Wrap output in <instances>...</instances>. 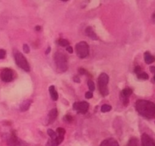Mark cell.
I'll use <instances>...</instances> for the list:
<instances>
[{
  "label": "cell",
  "instance_id": "83f0119b",
  "mask_svg": "<svg viewBox=\"0 0 155 146\" xmlns=\"http://www.w3.org/2000/svg\"><path fill=\"white\" fill-rule=\"evenodd\" d=\"M134 72L136 73L137 74H140V73H141V68H140V67L137 66L136 68H135V69H134Z\"/></svg>",
  "mask_w": 155,
  "mask_h": 146
},
{
  "label": "cell",
  "instance_id": "d6a6232c",
  "mask_svg": "<svg viewBox=\"0 0 155 146\" xmlns=\"http://www.w3.org/2000/svg\"><path fill=\"white\" fill-rule=\"evenodd\" d=\"M50 51H51V48L49 47H48V49H46V54H48V53L50 52Z\"/></svg>",
  "mask_w": 155,
  "mask_h": 146
},
{
  "label": "cell",
  "instance_id": "d4e9b609",
  "mask_svg": "<svg viewBox=\"0 0 155 146\" xmlns=\"http://www.w3.org/2000/svg\"><path fill=\"white\" fill-rule=\"evenodd\" d=\"M6 56V51L4 49H0V59H5Z\"/></svg>",
  "mask_w": 155,
  "mask_h": 146
},
{
  "label": "cell",
  "instance_id": "ac0fdd59",
  "mask_svg": "<svg viewBox=\"0 0 155 146\" xmlns=\"http://www.w3.org/2000/svg\"><path fill=\"white\" fill-rule=\"evenodd\" d=\"M131 93H132V90L129 88H125V89L122 91L121 95H122L125 97H129Z\"/></svg>",
  "mask_w": 155,
  "mask_h": 146
},
{
  "label": "cell",
  "instance_id": "1f68e13d",
  "mask_svg": "<svg viewBox=\"0 0 155 146\" xmlns=\"http://www.w3.org/2000/svg\"><path fill=\"white\" fill-rule=\"evenodd\" d=\"M74 81L75 82H77V83H79V82H80V81L79 79V77H77V76H75V77L74 78Z\"/></svg>",
  "mask_w": 155,
  "mask_h": 146
},
{
  "label": "cell",
  "instance_id": "7a4b0ae2",
  "mask_svg": "<svg viewBox=\"0 0 155 146\" xmlns=\"http://www.w3.org/2000/svg\"><path fill=\"white\" fill-rule=\"evenodd\" d=\"M47 133L50 138L46 143V146H58L64 141L65 130L62 128H57V132H55L53 130L49 129L47 130Z\"/></svg>",
  "mask_w": 155,
  "mask_h": 146
},
{
  "label": "cell",
  "instance_id": "277c9868",
  "mask_svg": "<svg viewBox=\"0 0 155 146\" xmlns=\"http://www.w3.org/2000/svg\"><path fill=\"white\" fill-rule=\"evenodd\" d=\"M108 82H109V76L105 73H102L98 78V86L100 93L103 96H106L109 94L108 89Z\"/></svg>",
  "mask_w": 155,
  "mask_h": 146
},
{
  "label": "cell",
  "instance_id": "4dcf8cb0",
  "mask_svg": "<svg viewBox=\"0 0 155 146\" xmlns=\"http://www.w3.org/2000/svg\"><path fill=\"white\" fill-rule=\"evenodd\" d=\"M150 71L152 73V74H155V67L154 66H152L150 67Z\"/></svg>",
  "mask_w": 155,
  "mask_h": 146
},
{
  "label": "cell",
  "instance_id": "5bb4252c",
  "mask_svg": "<svg viewBox=\"0 0 155 146\" xmlns=\"http://www.w3.org/2000/svg\"><path fill=\"white\" fill-rule=\"evenodd\" d=\"M31 103H32V101H31L30 100H26V101H23V102L21 103L20 106H19L20 111H22V112H24V111L29 110Z\"/></svg>",
  "mask_w": 155,
  "mask_h": 146
},
{
  "label": "cell",
  "instance_id": "7402d4cb",
  "mask_svg": "<svg viewBox=\"0 0 155 146\" xmlns=\"http://www.w3.org/2000/svg\"><path fill=\"white\" fill-rule=\"evenodd\" d=\"M87 84H88V87H89V89H90V91H94V88H95L94 82H93L92 80H89L88 83H87Z\"/></svg>",
  "mask_w": 155,
  "mask_h": 146
},
{
  "label": "cell",
  "instance_id": "52a82bcc",
  "mask_svg": "<svg viewBox=\"0 0 155 146\" xmlns=\"http://www.w3.org/2000/svg\"><path fill=\"white\" fill-rule=\"evenodd\" d=\"M89 103L86 101H82V102H76L73 104V109L76 111L77 113L85 114L89 109Z\"/></svg>",
  "mask_w": 155,
  "mask_h": 146
},
{
  "label": "cell",
  "instance_id": "484cf974",
  "mask_svg": "<svg viewBox=\"0 0 155 146\" xmlns=\"http://www.w3.org/2000/svg\"><path fill=\"white\" fill-rule=\"evenodd\" d=\"M23 50H24V52L26 53H30V47L27 44H24L23 46Z\"/></svg>",
  "mask_w": 155,
  "mask_h": 146
},
{
  "label": "cell",
  "instance_id": "cb8c5ba5",
  "mask_svg": "<svg viewBox=\"0 0 155 146\" xmlns=\"http://www.w3.org/2000/svg\"><path fill=\"white\" fill-rule=\"evenodd\" d=\"M64 119H65V121H67V123H71L73 120V118L71 116H69V115H67V116H65Z\"/></svg>",
  "mask_w": 155,
  "mask_h": 146
},
{
  "label": "cell",
  "instance_id": "30bf717a",
  "mask_svg": "<svg viewBox=\"0 0 155 146\" xmlns=\"http://www.w3.org/2000/svg\"><path fill=\"white\" fill-rule=\"evenodd\" d=\"M141 144L142 146H155V142L146 133L141 135Z\"/></svg>",
  "mask_w": 155,
  "mask_h": 146
},
{
  "label": "cell",
  "instance_id": "8992f818",
  "mask_svg": "<svg viewBox=\"0 0 155 146\" xmlns=\"http://www.w3.org/2000/svg\"><path fill=\"white\" fill-rule=\"evenodd\" d=\"M14 59L16 61L17 65L19 68H21L25 71L29 72L30 71V66L27 59L24 56V55L20 52H17L14 54Z\"/></svg>",
  "mask_w": 155,
  "mask_h": 146
},
{
  "label": "cell",
  "instance_id": "7c38bea8",
  "mask_svg": "<svg viewBox=\"0 0 155 146\" xmlns=\"http://www.w3.org/2000/svg\"><path fill=\"white\" fill-rule=\"evenodd\" d=\"M100 146H119L118 142L114 138H108L102 142Z\"/></svg>",
  "mask_w": 155,
  "mask_h": 146
},
{
  "label": "cell",
  "instance_id": "5b68a950",
  "mask_svg": "<svg viewBox=\"0 0 155 146\" xmlns=\"http://www.w3.org/2000/svg\"><path fill=\"white\" fill-rule=\"evenodd\" d=\"M77 55L78 56L79 58L84 59L89 56L90 53V48L87 42L80 41L78 44H77L75 47Z\"/></svg>",
  "mask_w": 155,
  "mask_h": 146
},
{
  "label": "cell",
  "instance_id": "603a6c76",
  "mask_svg": "<svg viewBox=\"0 0 155 146\" xmlns=\"http://www.w3.org/2000/svg\"><path fill=\"white\" fill-rule=\"evenodd\" d=\"M120 98H122V99L124 105H127L128 103H129V98L124 96L121 95V94H120Z\"/></svg>",
  "mask_w": 155,
  "mask_h": 146
},
{
  "label": "cell",
  "instance_id": "f1b7e54d",
  "mask_svg": "<svg viewBox=\"0 0 155 146\" xmlns=\"http://www.w3.org/2000/svg\"><path fill=\"white\" fill-rule=\"evenodd\" d=\"M67 51H68L69 53H73V49H72V47H70V46H68V47H67Z\"/></svg>",
  "mask_w": 155,
  "mask_h": 146
},
{
  "label": "cell",
  "instance_id": "e0dca14e",
  "mask_svg": "<svg viewBox=\"0 0 155 146\" xmlns=\"http://www.w3.org/2000/svg\"><path fill=\"white\" fill-rule=\"evenodd\" d=\"M57 44H59V46H61V47H68L69 46V41L67 39H59V40L57 41Z\"/></svg>",
  "mask_w": 155,
  "mask_h": 146
},
{
  "label": "cell",
  "instance_id": "836d02e7",
  "mask_svg": "<svg viewBox=\"0 0 155 146\" xmlns=\"http://www.w3.org/2000/svg\"><path fill=\"white\" fill-rule=\"evenodd\" d=\"M35 29H36V31H40V30H41V26H36V27H35Z\"/></svg>",
  "mask_w": 155,
  "mask_h": 146
},
{
  "label": "cell",
  "instance_id": "d590c367",
  "mask_svg": "<svg viewBox=\"0 0 155 146\" xmlns=\"http://www.w3.org/2000/svg\"><path fill=\"white\" fill-rule=\"evenodd\" d=\"M154 81H155V75H154Z\"/></svg>",
  "mask_w": 155,
  "mask_h": 146
},
{
  "label": "cell",
  "instance_id": "9c48e42d",
  "mask_svg": "<svg viewBox=\"0 0 155 146\" xmlns=\"http://www.w3.org/2000/svg\"><path fill=\"white\" fill-rule=\"evenodd\" d=\"M8 145L9 146H21V142L19 141L14 131L11 132L8 139Z\"/></svg>",
  "mask_w": 155,
  "mask_h": 146
},
{
  "label": "cell",
  "instance_id": "9a60e30c",
  "mask_svg": "<svg viewBox=\"0 0 155 146\" xmlns=\"http://www.w3.org/2000/svg\"><path fill=\"white\" fill-rule=\"evenodd\" d=\"M49 93H50V96H51L52 99L55 101H57L58 100V93H57V91H56L55 86H49Z\"/></svg>",
  "mask_w": 155,
  "mask_h": 146
},
{
  "label": "cell",
  "instance_id": "6da1fadb",
  "mask_svg": "<svg viewBox=\"0 0 155 146\" xmlns=\"http://www.w3.org/2000/svg\"><path fill=\"white\" fill-rule=\"evenodd\" d=\"M136 109L141 116L147 118H155V103L146 100H138Z\"/></svg>",
  "mask_w": 155,
  "mask_h": 146
},
{
  "label": "cell",
  "instance_id": "e575fe53",
  "mask_svg": "<svg viewBox=\"0 0 155 146\" xmlns=\"http://www.w3.org/2000/svg\"><path fill=\"white\" fill-rule=\"evenodd\" d=\"M61 1H62V2H67V1H69V0H61Z\"/></svg>",
  "mask_w": 155,
  "mask_h": 146
},
{
  "label": "cell",
  "instance_id": "2e32d148",
  "mask_svg": "<svg viewBox=\"0 0 155 146\" xmlns=\"http://www.w3.org/2000/svg\"><path fill=\"white\" fill-rule=\"evenodd\" d=\"M155 60V58L151 54L150 52L147 51L144 53V61L147 64H150V63H153Z\"/></svg>",
  "mask_w": 155,
  "mask_h": 146
},
{
  "label": "cell",
  "instance_id": "ba28073f",
  "mask_svg": "<svg viewBox=\"0 0 155 146\" xmlns=\"http://www.w3.org/2000/svg\"><path fill=\"white\" fill-rule=\"evenodd\" d=\"M13 76H14L13 71L9 68H5L0 73V78L6 83L11 82L13 80Z\"/></svg>",
  "mask_w": 155,
  "mask_h": 146
},
{
  "label": "cell",
  "instance_id": "3957f363",
  "mask_svg": "<svg viewBox=\"0 0 155 146\" xmlns=\"http://www.w3.org/2000/svg\"><path fill=\"white\" fill-rule=\"evenodd\" d=\"M54 60L59 72H65L68 69L67 58L65 53L60 51H57L54 55Z\"/></svg>",
  "mask_w": 155,
  "mask_h": 146
},
{
  "label": "cell",
  "instance_id": "44dd1931",
  "mask_svg": "<svg viewBox=\"0 0 155 146\" xmlns=\"http://www.w3.org/2000/svg\"><path fill=\"white\" fill-rule=\"evenodd\" d=\"M137 78H139V79L147 80L149 78V76L146 72H142V73H140V74H137Z\"/></svg>",
  "mask_w": 155,
  "mask_h": 146
},
{
  "label": "cell",
  "instance_id": "f546056e",
  "mask_svg": "<svg viewBox=\"0 0 155 146\" xmlns=\"http://www.w3.org/2000/svg\"><path fill=\"white\" fill-rule=\"evenodd\" d=\"M79 74H85L87 73L86 71H85L83 68H79Z\"/></svg>",
  "mask_w": 155,
  "mask_h": 146
},
{
  "label": "cell",
  "instance_id": "4316f807",
  "mask_svg": "<svg viewBox=\"0 0 155 146\" xmlns=\"http://www.w3.org/2000/svg\"><path fill=\"white\" fill-rule=\"evenodd\" d=\"M85 97H86L87 99H90L93 97V94L91 91H88V92H87L86 93H85Z\"/></svg>",
  "mask_w": 155,
  "mask_h": 146
},
{
  "label": "cell",
  "instance_id": "8fae6325",
  "mask_svg": "<svg viewBox=\"0 0 155 146\" xmlns=\"http://www.w3.org/2000/svg\"><path fill=\"white\" fill-rule=\"evenodd\" d=\"M58 116V111L57 108H53L50 111L48 116V124H52L55 121Z\"/></svg>",
  "mask_w": 155,
  "mask_h": 146
},
{
  "label": "cell",
  "instance_id": "d6986e66",
  "mask_svg": "<svg viewBox=\"0 0 155 146\" xmlns=\"http://www.w3.org/2000/svg\"><path fill=\"white\" fill-rule=\"evenodd\" d=\"M127 146H138V140L136 138H131L128 142Z\"/></svg>",
  "mask_w": 155,
  "mask_h": 146
},
{
  "label": "cell",
  "instance_id": "ffe728a7",
  "mask_svg": "<svg viewBox=\"0 0 155 146\" xmlns=\"http://www.w3.org/2000/svg\"><path fill=\"white\" fill-rule=\"evenodd\" d=\"M112 110V106L109 105H107V104H104L102 106L101 108V111H102V113H106V112H109Z\"/></svg>",
  "mask_w": 155,
  "mask_h": 146
},
{
  "label": "cell",
  "instance_id": "4fadbf2b",
  "mask_svg": "<svg viewBox=\"0 0 155 146\" xmlns=\"http://www.w3.org/2000/svg\"><path fill=\"white\" fill-rule=\"evenodd\" d=\"M85 33H86V35L88 36L90 39L93 40H97L98 37L95 34V32H94L93 29L91 27V26H88L86 29H85Z\"/></svg>",
  "mask_w": 155,
  "mask_h": 146
}]
</instances>
